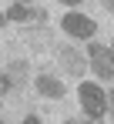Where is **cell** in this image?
I'll list each match as a JSON object with an SVG mask.
<instances>
[{"label":"cell","mask_w":114,"mask_h":124,"mask_svg":"<svg viewBox=\"0 0 114 124\" xmlns=\"http://www.w3.org/2000/svg\"><path fill=\"white\" fill-rule=\"evenodd\" d=\"M81 107H84V114L91 117V121H97L104 111H107V94L97 87V84H81Z\"/></svg>","instance_id":"1"},{"label":"cell","mask_w":114,"mask_h":124,"mask_svg":"<svg viewBox=\"0 0 114 124\" xmlns=\"http://www.w3.org/2000/svg\"><path fill=\"white\" fill-rule=\"evenodd\" d=\"M91 70H94L97 77H104V81H111L114 77V57H111V47H101V44H91Z\"/></svg>","instance_id":"2"},{"label":"cell","mask_w":114,"mask_h":124,"mask_svg":"<svg viewBox=\"0 0 114 124\" xmlns=\"http://www.w3.org/2000/svg\"><path fill=\"white\" fill-rule=\"evenodd\" d=\"M64 30H67V34H71V37H81V40H91V37H94L97 34V23L91 20V17H84V14H67V17H64Z\"/></svg>","instance_id":"3"},{"label":"cell","mask_w":114,"mask_h":124,"mask_svg":"<svg viewBox=\"0 0 114 124\" xmlns=\"http://www.w3.org/2000/svg\"><path fill=\"white\" fill-rule=\"evenodd\" d=\"M57 61H60V67H64L67 74H74V77H81L84 67H87V57H84L81 50H74V47H60V50H57Z\"/></svg>","instance_id":"4"},{"label":"cell","mask_w":114,"mask_h":124,"mask_svg":"<svg viewBox=\"0 0 114 124\" xmlns=\"http://www.w3.org/2000/svg\"><path fill=\"white\" fill-rule=\"evenodd\" d=\"M37 91L44 94V97H50V101L64 97V84L57 81V77H50V74H40L37 77Z\"/></svg>","instance_id":"5"},{"label":"cell","mask_w":114,"mask_h":124,"mask_svg":"<svg viewBox=\"0 0 114 124\" xmlns=\"http://www.w3.org/2000/svg\"><path fill=\"white\" fill-rule=\"evenodd\" d=\"M7 20H34V10L24 7V3H14V7L7 10Z\"/></svg>","instance_id":"6"},{"label":"cell","mask_w":114,"mask_h":124,"mask_svg":"<svg viewBox=\"0 0 114 124\" xmlns=\"http://www.w3.org/2000/svg\"><path fill=\"white\" fill-rule=\"evenodd\" d=\"M10 87H14V81H10V74H3V70H0V94H7Z\"/></svg>","instance_id":"7"},{"label":"cell","mask_w":114,"mask_h":124,"mask_svg":"<svg viewBox=\"0 0 114 124\" xmlns=\"http://www.w3.org/2000/svg\"><path fill=\"white\" fill-rule=\"evenodd\" d=\"M24 74H27V64H14V77H17V81H20Z\"/></svg>","instance_id":"8"},{"label":"cell","mask_w":114,"mask_h":124,"mask_svg":"<svg viewBox=\"0 0 114 124\" xmlns=\"http://www.w3.org/2000/svg\"><path fill=\"white\" fill-rule=\"evenodd\" d=\"M101 7H104L107 14H114V0H101Z\"/></svg>","instance_id":"9"},{"label":"cell","mask_w":114,"mask_h":124,"mask_svg":"<svg viewBox=\"0 0 114 124\" xmlns=\"http://www.w3.org/2000/svg\"><path fill=\"white\" fill-rule=\"evenodd\" d=\"M107 111H111V114H114V91H111V94H107Z\"/></svg>","instance_id":"10"},{"label":"cell","mask_w":114,"mask_h":124,"mask_svg":"<svg viewBox=\"0 0 114 124\" xmlns=\"http://www.w3.org/2000/svg\"><path fill=\"white\" fill-rule=\"evenodd\" d=\"M24 124H40V121L34 117V114H30V117H24Z\"/></svg>","instance_id":"11"},{"label":"cell","mask_w":114,"mask_h":124,"mask_svg":"<svg viewBox=\"0 0 114 124\" xmlns=\"http://www.w3.org/2000/svg\"><path fill=\"white\" fill-rule=\"evenodd\" d=\"M64 3H67V7H77V3H81V0H64Z\"/></svg>","instance_id":"12"},{"label":"cell","mask_w":114,"mask_h":124,"mask_svg":"<svg viewBox=\"0 0 114 124\" xmlns=\"http://www.w3.org/2000/svg\"><path fill=\"white\" fill-rule=\"evenodd\" d=\"M3 20H7V14H0V27H3Z\"/></svg>","instance_id":"13"},{"label":"cell","mask_w":114,"mask_h":124,"mask_svg":"<svg viewBox=\"0 0 114 124\" xmlns=\"http://www.w3.org/2000/svg\"><path fill=\"white\" fill-rule=\"evenodd\" d=\"M17 3H30V0H17Z\"/></svg>","instance_id":"14"},{"label":"cell","mask_w":114,"mask_h":124,"mask_svg":"<svg viewBox=\"0 0 114 124\" xmlns=\"http://www.w3.org/2000/svg\"><path fill=\"white\" fill-rule=\"evenodd\" d=\"M111 57H114V44H111Z\"/></svg>","instance_id":"15"},{"label":"cell","mask_w":114,"mask_h":124,"mask_svg":"<svg viewBox=\"0 0 114 124\" xmlns=\"http://www.w3.org/2000/svg\"><path fill=\"white\" fill-rule=\"evenodd\" d=\"M0 124H3V121H0Z\"/></svg>","instance_id":"16"}]
</instances>
